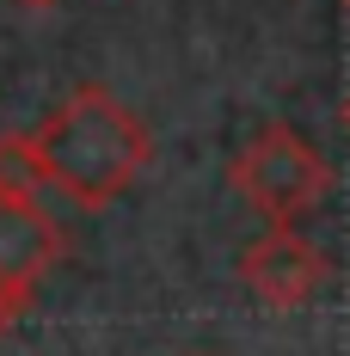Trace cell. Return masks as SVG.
<instances>
[{"instance_id": "cell-2", "label": "cell", "mask_w": 350, "mask_h": 356, "mask_svg": "<svg viewBox=\"0 0 350 356\" xmlns=\"http://www.w3.org/2000/svg\"><path fill=\"white\" fill-rule=\"evenodd\" d=\"M228 178H234V191H240L271 227H277V221H301V215L319 209L326 191H332L326 154H319L314 142H301L289 123H264V129L234 154Z\"/></svg>"}, {"instance_id": "cell-1", "label": "cell", "mask_w": 350, "mask_h": 356, "mask_svg": "<svg viewBox=\"0 0 350 356\" xmlns=\"http://www.w3.org/2000/svg\"><path fill=\"white\" fill-rule=\"evenodd\" d=\"M31 147L49 172V191L74 197L80 209L117 203L154 160L148 123L105 86H74L62 105L31 129Z\"/></svg>"}, {"instance_id": "cell-6", "label": "cell", "mask_w": 350, "mask_h": 356, "mask_svg": "<svg viewBox=\"0 0 350 356\" xmlns=\"http://www.w3.org/2000/svg\"><path fill=\"white\" fill-rule=\"evenodd\" d=\"M19 6H31V13H43V6H62V0H19Z\"/></svg>"}, {"instance_id": "cell-3", "label": "cell", "mask_w": 350, "mask_h": 356, "mask_svg": "<svg viewBox=\"0 0 350 356\" xmlns=\"http://www.w3.org/2000/svg\"><path fill=\"white\" fill-rule=\"evenodd\" d=\"M240 283L264 301V307H277V314H295V307H308L319 289L332 283V264H326V252L314 240H301L289 221H277L264 240H252L240 252Z\"/></svg>"}, {"instance_id": "cell-7", "label": "cell", "mask_w": 350, "mask_h": 356, "mask_svg": "<svg viewBox=\"0 0 350 356\" xmlns=\"http://www.w3.org/2000/svg\"><path fill=\"white\" fill-rule=\"evenodd\" d=\"M344 117H350V105H344Z\"/></svg>"}, {"instance_id": "cell-4", "label": "cell", "mask_w": 350, "mask_h": 356, "mask_svg": "<svg viewBox=\"0 0 350 356\" xmlns=\"http://www.w3.org/2000/svg\"><path fill=\"white\" fill-rule=\"evenodd\" d=\"M62 252H68V240L49 221L43 197H25V191L0 184V289L31 301L37 283L62 264Z\"/></svg>"}, {"instance_id": "cell-5", "label": "cell", "mask_w": 350, "mask_h": 356, "mask_svg": "<svg viewBox=\"0 0 350 356\" xmlns=\"http://www.w3.org/2000/svg\"><path fill=\"white\" fill-rule=\"evenodd\" d=\"M0 184L6 191H25V197H43L49 191V172L37 160L31 136H0Z\"/></svg>"}]
</instances>
